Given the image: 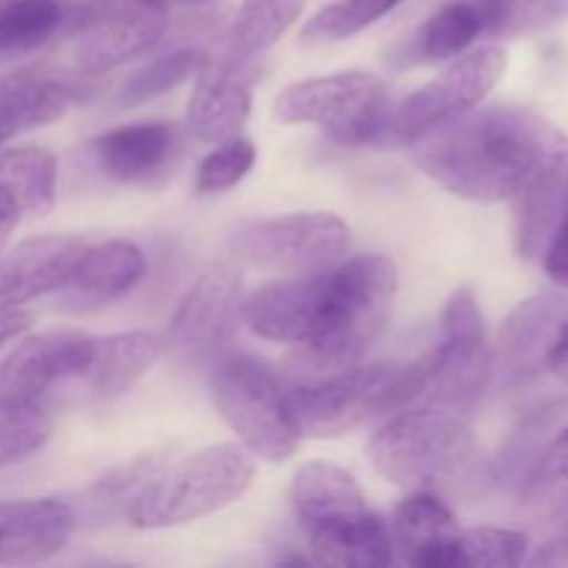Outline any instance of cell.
<instances>
[{"instance_id":"obj_16","label":"cell","mask_w":568,"mask_h":568,"mask_svg":"<svg viewBox=\"0 0 568 568\" xmlns=\"http://www.w3.org/2000/svg\"><path fill=\"white\" fill-rule=\"evenodd\" d=\"M253 111V92L244 61L227 59L225 53L216 59H205L194 81L189 98L186 122L200 142L220 144L239 136Z\"/></svg>"},{"instance_id":"obj_27","label":"cell","mask_w":568,"mask_h":568,"mask_svg":"<svg viewBox=\"0 0 568 568\" xmlns=\"http://www.w3.org/2000/svg\"><path fill=\"white\" fill-rule=\"evenodd\" d=\"M308 547L314 564L322 566L383 568L394 560L392 532L372 510L342 525L308 530Z\"/></svg>"},{"instance_id":"obj_4","label":"cell","mask_w":568,"mask_h":568,"mask_svg":"<svg viewBox=\"0 0 568 568\" xmlns=\"http://www.w3.org/2000/svg\"><path fill=\"white\" fill-rule=\"evenodd\" d=\"M255 477V460L239 444H214L183 458L161 460L125 508L136 530H164L205 519L236 503Z\"/></svg>"},{"instance_id":"obj_12","label":"cell","mask_w":568,"mask_h":568,"mask_svg":"<svg viewBox=\"0 0 568 568\" xmlns=\"http://www.w3.org/2000/svg\"><path fill=\"white\" fill-rule=\"evenodd\" d=\"M242 316V275L227 261H214L189 286L164 336L183 366L214 364Z\"/></svg>"},{"instance_id":"obj_33","label":"cell","mask_w":568,"mask_h":568,"mask_svg":"<svg viewBox=\"0 0 568 568\" xmlns=\"http://www.w3.org/2000/svg\"><path fill=\"white\" fill-rule=\"evenodd\" d=\"M48 438L50 419L42 405L0 399V469L31 458Z\"/></svg>"},{"instance_id":"obj_5","label":"cell","mask_w":568,"mask_h":568,"mask_svg":"<svg viewBox=\"0 0 568 568\" xmlns=\"http://www.w3.org/2000/svg\"><path fill=\"white\" fill-rule=\"evenodd\" d=\"M475 442L464 410L414 403L386 416L369 438L372 466L405 491H436L458 480Z\"/></svg>"},{"instance_id":"obj_11","label":"cell","mask_w":568,"mask_h":568,"mask_svg":"<svg viewBox=\"0 0 568 568\" xmlns=\"http://www.w3.org/2000/svg\"><path fill=\"white\" fill-rule=\"evenodd\" d=\"M166 26L164 0H87L70 17L72 64L87 75L114 70L153 48Z\"/></svg>"},{"instance_id":"obj_10","label":"cell","mask_w":568,"mask_h":568,"mask_svg":"<svg viewBox=\"0 0 568 568\" xmlns=\"http://www.w3.org/2000/svg\"><path fill=\"white\" fill-rule=\"evenodd\" d=\"M347 247V222L331 211H297L244 222L231 236V250L247 264L300 275L336 264Z\"/></svg>"},{"instance_id":"obj_41","label":"cell","mask_w":568,"mask_h":568,"mask_svg":"<svg viewBox=\"0 0 568 568\" xmlns=\"http://www.w3.org/2000/svg\"><path fill=\"white\" fill-rule=\"evenodd\" d=\"M17 216H9V214H0V253H3L6 250V242H9V236H11V231H14L17 227Z\"/></svg>"},{"instance_id":"obj_13","label":"cell","mask_w":568,"mask_h":568,"mask_svg":"<svg viewBox=\"0 0 568 568\" xmlns=\"http://www.w3.org/2000/svg\"><path fill=\"white\" fill-rule=\"evenodd\" d=\"M98 338L83 331H48L28 336L0 361V399L39 403L59 383L83 377Z\"/></svg>"},{"instance_id":"obj_8","label":"cell","mask_w":568,"mask_h":568,"mask_svg":"<svg viewBox=\"0 0 568 568\" xmlns=\"http://www.w3.org/2000/svg\"><path fill=\"white\" fill-rule=\"evenodd\" d=\"M425 383L416 403L444 408H471L486 392L494 372L486 320L471 286L455 288L442 314V336L436 349L422 358Z\"/></svg>"},{"instance_id":"obj_38","label":"cell","mask_w":568,"mask_h":568,"mask_svg":"<svg viewBox=\"0 0 568 568\" xmlns=\"http://www.w3.org/2000/svg\"><path fill=\"white\" fill-rule=\"evenodd\" d=\"M255 164V144L250 139L233 136L216 144L197 166L194 186L200 194H220L233 189Z\"/></svg>"},{"instance_id":"obj_30","label":"cell","mask_w":568,"mask_h":568,"mask_svg":"<svg viewBox=\"0 0 568 568\" xmlns=\"http://www.w3.org/2000/svg\"><path fill=\"white\" fill-rule=\"evenodd\" d=\"M483 37V14L475 0H453L442 6L414 39L422 61H453Z\"/></svg>"},{"instance_id":"obj_2","label":"cell","mask_w":568,"mask_h":568,"mask_svg":"<svg viewBox=\"0 0 568 568\" xmlns=\"http://www.w3.org/2000/svg\"><path fill=\"white\" fill-rule=\"evenodd\" d=\"M397 297V266L386 255H355L327 266V294L314 338L294 355V375L361 364L386 327Z\"/></svg>"},{"instance_id":"obj_22","label":"cell","mask_w":568,"mask_h":568,"mask_svg":"<svg viewBox=\"0 0 568 568\" xmlns=\"http://www.w3.org/2000/svg\"><path fill=\"white\" fill-rule=\"evenodd\" d=\"M144 272H148V258L139 244L125 239L87 244L72 270L70 283L64 286L67 300L75 303V308L103 305L131 292Z\"/></svg>"},{"instance_id":"obj_29","label":"cell","mask_w":568,"mask_h":568,"mask_svg":"<svg viewBox=\"0 0 568 568\" xmlns=\"http://www.w3.org/2000/svg\"><path fill=\"white\" fill-rule=\"evenodd\" d=\"M305 9V0H242L225 33V55L247 64L266 53Z\"/></svg>"},{"instance_id":"obj_6","label":"cell","mask_w":568,"mask_h":568,"mask_svg":"<svg viewBox=\"0 0 568 568\" xmlns=\"http://www.w3.org/2000/svg\"><path fill=\"white\" fill-rule=\"evenodd\" d=\"M209 392L216 414L253 458L281 464L297 453L303 436L288 410L286 388L258 358L236 353L211 364Z\"/></svg>"},{"instance_id":"obj_15","label":"cell","mask_w":568,"mask_h":568,"mask_svg":"<svg viewBox=\"0 0 568 568\" xmlns=\"http://www.w3.org/2000/svg\"><path fill=\"white\" fill-rule=\"evenodd\" d=\"M519 200L516 250L521 258H541L547 275L568 288V161Z\"/></svg>"},{"instance_id":"obj_17","label":"cell","mask_w":568,"mask_h":568,"mask_svg":"<svg viewBox=\"0 0 568 568\" xmlns=\"http://www.w3.org/2000/svg\"><path fill=\"white\" fill-rule=\"evenodd\" d=\"M78 527L75 508L64 499L0 503V566H31L55 558Z\"/></svg>"},{"instance_id":"obj_1","label":"cell","mask_w":568,"mask_h":568,"mask_svg":"<svg viewBox=\"0 0 568 568\" xmlns=\"http://www.w3.org/2000/svg\"><path fill=\"white\" fill-rule=\"evenodd\" d=\"M427 178L475 203L516 200L568 161V133L525 105L469 111L414 144Z\"/></svg>"},{"instance_id":"obj_42","label":"cell","mask_w":568,"mask_h":568,"mask_svg":"<svg viewBox=\"0 0 568 568\" xmlns=\"http://www.w3.org/2000/svg\"><path fill=\"white\" fill-rule=\"evenodd\" d=\"M181 3H192L194 6V3H205V0H181Z\"/></svg>"},{"instance_id":"obj_19","label":"cell","mask_w":568,"mask_h":568,"mask_svg":"<svg viewBox=\"0 0 568 568\" xmlns=\"http://www.w3.org/2000/svg\"><path fill=\"white\" fill-rule=\"evenodd\" d=\"M458 519L433 491H410L394 514V549L410 566L458 568Z\"/></svg>"},{"instance_id":"obj_32","label":"cell","mask_w":568,"mask_h":568,"mask_svg":"<svg viewBox=\"0 0 568 568\" xmlns=\"http://www.w3.org/2000/svg\"><path fill=\"white\" fill-rule=\"evenodd\" d=\"M483 14V37L516 39L544 31L568 17V0H475Z\"/></svg>"},{"instance_id":"obj_40","label":"cell","mask_w":568,"mask_h":568,"mask_svg":"<svg viewBox=\"0 0 568 568\" xmlns=\"http://www.w3.org/2000/svg\"><path fill=\"white\" fill-rule=\"evenodd\" d=\"M31 314L20 308H0V347H6L9 342H14L17 336L31 327Z\"/></svg>"},{"instance_id":"obj_24","label":"cell","mask_w":568,"mask_h":568,"mask_svg":"<svg viewBox=\"0 0 568 568\" xmlns=\"http://www.w3.org/2000/svg\"><path fill=\"white\" fill-rule=\"evenodd\" d=\"M72 105V87L39 67L0 75V144L31 128L61 120Z\"/></svg>"},{"instance_id":"obj_23","label":"cell","mask_w":568,"mask_h":568,"mask_svg":"<svg viewBox=\"0 0 568 568\" xmlns=\"http://www.w3.org/2000/svg\"><path fill=\"white\" fill-rule=\"evenodd\" d=\"M292 499L305 532L358 519L369 510L355 477L327 460H308L294 471Z\"/></svg>"},{"instance_id":"obj_20","label":"cell","mask_w":568,"mask_h":568,"mask_svg":"<svg viewBox=\"0 0 568 568\" xmlns=\"http://www.w3.org/2000/svg\"><path fill=\"white\" fill-rule=\"evenodd\" d=\"M568 316V300L538 294L525 300L505 320L499 333V361L510 381L525 383L547 372V355Z\"/></svg>"},{"instance_id":"obj_18","label":"cell","mask_w":568,"mask_h":568,"mask_svg":"<svg viewBox=\"0 0 568 568\" xmlns=\"http://www.w3.org/2000/svg\"><path fill=\"white\" fill-rule=\"evenodd\" d=\"M87 244L72 236H37L0 253V308L61 292Z\"/></svg>"},{"instance_id":"obj_14","label":"cell","mask_w":568,"mask_h":568,"mask_svg":"<svg viewBox=\"0 0 568 568\" xmlns=\"http://www.w3.org/2000/svg\"><path fill=\"white\" fill-rule=\"evenodd\" d=\"M327 292V266L303 272L292 281L266 283L242 300V320L255 336L266 342L303 347L320 325Z\"/></svg>"},{"instance_id":"obj_39","label":"cell","mask_w":568,"mask_h":568,"mask_svg":"<svg viewBox=\"0 0 568 568\" xmlns=\"http://www.w3.org/2000/svg\"><path fill=\"white\" fill-rule=\"evenodd\" d=\"M547 372L555 377V381L566 383L568 386V316L560 325L558 336H555L552 347H549L547 355Z\"/></svg>"},{"instance_id":"obj_25","label":"cell","mask_w":568,"mask_h":568,"mask_svg":"<svg viewBox=\"0 0 568 568\" xmlns=\"http://www.w3.org/2000/svg\"><path fill=\"white\" fill-rule=\"evenodd\" d=\"M166 353L164 336L150 331H128L98 338L92 366H89V388L98 403H114L125 397Z\"/></svg>"},{"instance_id":"obj_35","label":"cell","mask_w":568,"mask_h":568,"mask_svg":"<svg viewBox=\"0 0 568 568\" xmlns=\"http://www.w3.org/2000/svg\"><path fill=\"white\" fill-rule=\"evenodd\" d=\"M161 460L164 458H159V455H142V458H136L133 464L120 466V469L109 471L105 477L94 480L92 486L81 494L83 516L94 521H103L116 514H125L131 497L139 491V486L153 475V469Z\"/></svg>"},{"instance_id":"obj_37","label":"cell","mask_w":568,"mask_h":568,"mask_svg":"<svg viewBox=\"0 0 568 568\" xmlns=\"http://www.w3.org/2000/svg\"><path fill=\"white\" fill-rule=\"evenodd\" d=\"M205 59H209V55L192 48L172 50V53L161 55V59L150 61L148 67H142V70H139L136 75L122 87L120 100L125 105H133V103H144V100L150 98H159V94L170 92V89L181 87L183 81L197 75L200 67L205 64Z\"/></svg>"},{"instance_id":"obj_7","label":"cell","mask_w":568,"mask_h":568,"mask_svg":"<svg viewBox=\"0 0 568 568\" xmlns=\"http://www.w3.org/2000/svg\"><path fill=\"white\" fill-rule=\"evenodd\" d=\"M272 114L283 125H316L344 148L381 144L392 116L386 83L372 72H333L283 89Z\"/></svg>"},{"instance_id":"obj_9","label":"cell","mask_w":568,"mask_h":568,"mask_svg":"<svg viewBox=\"0 0 568 568\" xmlns=\"http://www.w3.org/2000/svg\"><path fill=\"white\" fill-rule=\"evenodd\" d=\"M505 70L508 53L499 44L466 50L453 59L442 75L416 89L392 111L381 144H416L419 139L453 125L494 92Z\"/></svg>"},{"instance_id":"obj_21","label":"cell","mask_w":568,"mask_h":568,"mask_svg":"<svg viewBox=\"0 0 568 568\" xmlns=\"http://www.w3.org/2000/svg\"><path fill=\"white\" fill-rule=\"evenodd\" d=\"M178 153V131L170 122H133L94 139L100 170L120 183H153Z\"/></svg>"},{"instance_id":"obj_31","label":"cell","mask_w":568,"mask_h":568,"mask_svg":"<svg viewBox=\"0 0 568 568\" xmlns=\"http://www.w3.org/2000/svg\"><path fill=\"white\" fill-rule=\"evenodd\" d=\"M67 20L64 0H0V53L42 48Z\"/></svg>"},{"instance_id":"obj_28","label":"cell","mask_w":568,"mask_h":568,"mask_svg":"<svg viewBox=\"0 0 568 568\" xmlns=\"http://www.w3.org/2000/svg\"><path fill=\"white\" fill-rule=\"evenodd\" d=\"M516 488L527 514L541 519L568 514V422L538 447Z\"/></svg>"},{"instance_id":"obj_3","label":"cell","mask_w":568,"mask_h":568,"mask_svg":"<svg viewBox=\"0 0 568 568\" xmlns=\"http://www.w3.org/2000/svg\"><path fill=\"white\" fill-rule=\"evenodd\" d=\"M425 383V364H372L303 375L286 388L300 436L338 438L381 416L414 405Z\"/></svg>"},{"instance_id":"obj_34","label":"cell","mask_w":568,"mask_h":568,"mask_svg":"<svg viewBox=\"0 0 568 568\" xmlns=\"http://www.w3.org/2000/svg\"><path fill=\"white\" fill-rule=\"evenodd\" d=\"M399 3L403 0H336L305 22L303 42H342L369 28L372 22L383 20Z\"/></svg>"},{"instance_id":"obj_36","label":"cell","mask_w":568,"mask_h":568,"mask_svg":"<svg viewBox=\"0 0 568 568\" xmlns=\"http://www.w3.org/2000/svg\"><path fill=\"white\" fill-rule=\"evenodd\" d=\"M530 552V538L505 527H471L460 530L458 568H514Z\"/></svg>"},{"instance_id":"obj_26","label":"cell","mask_w":568,"mask_h":568,"mask_svg":"<svg viewBox=\"0 0 568 568\" xmlns=\"http://www.w3.org/2000/svg\"><path fill=\"white\" fill-rule=\"evenodd\" d=\"M59 159L44 148H0V214L42 216L55 205Z\"/></svg>"}]
</instances>
